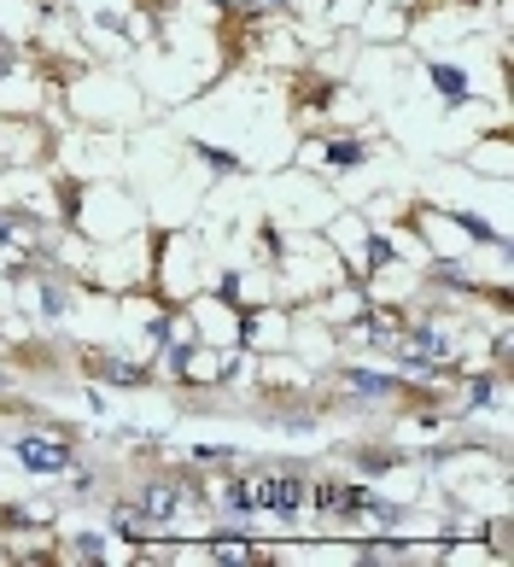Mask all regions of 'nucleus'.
Instances as JSON below:
<instances>
[{"label": "nucleus", "instance_id": "nucleus-3", "mask_svg": "<svg viewBox=\"0 0 514 567\" xmlns=\"http://www.w3.org/2000/svg\"><path fill=\"white\" fill-rule=\"evenodd\" d=\"M128 509H135L141 520H146V527H169V520H176V509H182V480H169V474H153V480H146V486H141V497L135 503H128Z\"/></svg>", "mask_w": 514, "mask_h": 567}, {"label": "nucleus", "instance_id": "nucleus-11", "mask_svg": "<svg viewBox=\"0 0 514 567\" xmlns=\"http://www.w3.org/2000/svg\"><path fill=\"white\" fill-rule=\"evenodd\" d=\"M64 305H71V299H64V287H53V281H41V310H48L53 322L64 317Z\"/></svg>", "mask_w": 514, "mask_h": 567}, {"label": "nucleus", "instance_id": "nucleus-9", "mask_svg": "<svg viewBox=\"0 0 514 567\" xmlns=\"http://www.w3.org/2000/svg\"><path fill=\"white\" fill-rule=\"evenodd\" d=\"M497 381H503V374H480V381H467V410H485L491 404V398H497Z\"/></svg>", "mask_w": 514, "mask_h": 567}, {"label": "nucleus", "instance_id": "nucleus-5", "mask_svg": "<svg viewBox=\"0 0 514 567\" xmlns=\"http://www.w3.org/2000/svg\"><path fill=\"white\" fill-rule=\"evenodd\" d=\"M426 82L439 89L444 106H467V100H474V82H467V71H462V65H444V59H433V65H426Z\"/></svg>", "mask_w": 514, "mask_h": 567}, {"label": "nucleus", "instance_id": "nucleus-4", "mask_svg": "<svg viewBox=\"0 0 514 567\" xmlns=\"http://www.w3.org/2000/svg\"><path fill=\"white\" fill-rule=\"evenodd\" d=\"M89 374H94V381H105V386H123V392H135V386L153 381V369L123 363V357H112V351H89Z\"/></svg>", "mask_w": 514, "mask_h": 567}, {"label": "nucleus", "instance_id": "nucleus-14", "mask_svg": "<svg viewBox=\"0 0 514 567\" xmlns=\"http://www.w3.org/2000/svg\"><path fill=\"white\" fill-rule=\"evenodd\" d=\"M187 462H234V451H223V445H193Z\"/></svg>", "mask_w": 514, "mask_h": 567}, {"label": "nucleus", "instance_id": "nucleus-16", "mask_svg": "<svg viewBox=\"0 0 514 567\" xmlns=\"http://www.w3.org/2000/svg\"><path fill=\"white\" fill-rule=\"evenodd\" d=\"M146 333H153V346H164L169 340V317H153V328H146Z\"/></svg>", "mask_w": 514, "mask_h": 567}, {"label": "nucleus", "instance_id": "nucleus-1", "mask_svg": "<svg viewBox=\"0 0 514 567\" xmlns=\"http://www.w3.org/2000/svg\"><path fill=\"white\" fill-rule=\"evenodd\" d=\"M12 462L24 474H41V480H59V474H71L76 468V439L71 433H41V427H30V433H18L12 439Z\"/></svg>", "mask_w": 514, "mask_h": 567}, {"label": "nucleus", "instance_id": "nucleus-8", "mask_svg": "<svg viewBox=\"0 0 514 567\" xmlns=\"http://www.w3.org/2000/svg\"><path fill=\"white\" fill-rule=\"evenodd\" d=\"M362 158H369V146H357V141H328V164H333V171H357Z\"/></svg>", "mask_w": 514, "mask_h": 567}, {"label": "nucleus", "instance_id": "nucleus-6", "mask_svg": "<svg viewBox=\"0 0 514 567\" xmlns=\"http://www.w3.org/2000/svg\"><path fill=\"white\" fill-rule=\"evenodd\" d=\"M346 386L357 398H398L403 392V381H398L392 369H346Z\"/></svg>", "mask_w": 514, "mask_h": 567}, {"label": "nucleus", "instance_id": "nucleus-2", "mask_svg": "<svg viewBox=\"0 0 514 567\" xmlns=\"http://www.w3.org/2000/svg\"><path fill=\"white\" fill-rule=\"evenodd\" d=\"M305 474H269V480H257L251 486V497H257V509H269L275 520H298V509H305Z\"/></svg>", "mask_w": 514, "mask_h": 567}, {"label": "nucleus", "instance_id": "nucleus-12", "mask_svg": "<svg viewBox=\"0 0 514 567\" xmlns=\"http://www.w3.org/2000/svg\"><path fill=\"white\" fill-rule=\"evenodd\" d=\"M71 550H76V561H100V556H105V538L82 533V538H71Z\"/></svg>", "mask_w": 514, "mask_h": 567}, {"label": "nucleus", "instance_id": "nucleus-15", "mask_svg": "<svg viewBox=\"0 0 514 567\" xmlns=\"http://www.w3.org/2000/svg\"><path fill=\"white\" fill-rule=\"evenodd\" d=\"M386 258H392V246H386V240L374 235V240H369V264H386Z\"/></svg>", "mask_w": 514, "mask_h": 567}, {"label": "nucleus", "instance_id": "nucleus-10", "mask_svg": "<svg viewBox=\"0 0 514 567\" xmlns=\"http://www.w3.org/2000/svg\"><path fill=\"white\" fill-rule=\"evenodd\" d=\"M357 468H362V474H386V468H403V456H398V451H362Z\"/></svg>", "mask_w": 514, "mask_h": 567}, {"label": "nucleus", "instance_id": "nucleus-13", "mask_svg": "<svg viewBox=\"0 0 514 567\" xmlns=\"http://www.w3.org/2000/svg\"><path fill=\"white\" fill-rule=\"evenodd\" d=\"M193 153H199L210 171H240V158H228V153H210V146H193Z\"/></svg>", "mask_w": 514, "mask_h": 567}, {"label": "nucleus", "instance_id": "nucleus-7", "mask_svg": "<svg viewBox=\"0 0 514 567\" xmlns=\"http://www.w3.org/2000/svg\"><path fill=\"white\" fill-rule=\"evenodd\" d=\"M251 515H257L251 480H228V486H223V520H240V527H246Z\"/></svg>", "mask_w": 514, "mask_h": 567}]
</instances>
